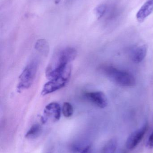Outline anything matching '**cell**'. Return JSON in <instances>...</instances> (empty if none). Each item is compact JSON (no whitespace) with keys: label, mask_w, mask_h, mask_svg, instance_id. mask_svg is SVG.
<instances>
[{"label":"cell","mask_w":153,"mask_h":153,"mask_svg":"<svg viewBox=\"0 0 153 153\" xmlns=\"http://www.w3.org/2000/svg\"><path fill=\"white\" fill-rule=\"evenodd\" d=\"M148 48L146 45L139 46L133 50L131 54V58L133 62L140 63L145 59L147 53Z\"/></svg>","instance_id":"9"},{"label":"cell","mask_w":153,"mask_h":153,"mask_svg":"<svg viewBox=\"0 0 153 153\" xmlns=\"http://www.w3.org/2000/svg\"><path fill=\"white\" fill-rule=\"evenodd\" d=\"M37 70V64L33 62L25 67L19 77V81L17 86V91L21 92L28 89L33 83Z\"/></svg>","instance_id":"3"},{"label":"cell","mask_w":153,"mask_h":153,"mask_svg":"<svg viewBox=\"0 0 153 153\" xmlns=\"http://www.w3.org/2000/svg\"><path fill=\"white\" fill-rule=\"evenodd\" d=\"M45 153H53V152L52 150H48Z\"/></svg>","instance_id":"17"},{"label":"cell","mask_w":153,"mask_h":153,"mask_svg":"<svg viewBox=\"0 0 153 153\" xmlns=\"http://www.w3.org/2000/svg\"></svg>","instance_id":"19"},{"label":"cell","mask_w":153,"mask_h":153,"mask_svg":"<svg viewBox=\"0 0 153 153\" xmlns=\"http://www.w3.org/2000/svg\"><path fill=\"white\" fill-rule=\"evenodd\" d=\"M40 129L41 128L40 125L38 124L33 125L26 133L25 137L31 138L32 137L36 136L40 133Z\"/></svg>","instance_id":"13"},{"label":"cell","mask_w":153,"mask_h":153,"mask_svg":"<svg viewBox=\"0 0 153 153\" xmlns=\"http://www.w3.org/2000/svg\"><path fill=\"white\" fill-rule=\"evenodd\" d=\"M107 6L105 4H101L97 6L95 9V13L97 19H101L105 14Z\"/></svg>","instance_id":"14"},{"label":"cell","mask_w":153,"mask_h":153,"mask_svg":"<svg viewBox=\"0 0 153 153\" xmlns=\"http://www.w3.org/2000/svg\"><path fill=\"white\" fill-rule=\"evenodd\" d=\"M100 71L116 83L125 87H133L135 85L134 76L130 73L120 71L110 65H103L100 67Z\"/></svg>","instance_id":"2"},{"label":"cell","mask_w":153,"mask_h":153,"mask_svg":"<svg viewBox=\"0 0 153 153\" xmlns=\"http://www.w3.org/2000/svg\"><path fill=\"white\" fill-rule=\"evenodd\" d=\"M92 146L91 145L88 146L84 148L80 153H91Z\"/></svg>","instance_id":"16"},{"label":"cell","mask_w":153,"mask_h":153,"mask_svg":"<svg viewBox=\"0 0 153 153\" xmlns=\"http://www.w3.org/2000/svg\"><path fill=\"white\" fill-rule=\"evenodd\" d=\"M153 12V0H148L142 5L137 12L136 14L137 21L142 23Z\"/></svg>","instance_id":"7"},{"label":"cell","mask_w":153,"mask_h":153,"mask_svg":"<svg viewBox=\"0 0 153 153\" xmlns=\"http://www.w3.org/2000/svg\"><path fill=\"white\" fill-rule=\"evenodd\" d=\"M148 129V125L146 124L143 127L132 133L126 142L127 148L129 150L134 149L141 143Z\"/></svg>","instance_id":"5"},{"label":"cell","mask_w":153,"mask_h":153,"mask_svg":"<svg viewBox=\"0 0 153 153\" xmlns=\"http://www.w3.org/2000/svg\"><path fill=\"white\" fill-rule=\"evenodd\" d=\"M61 109L60 105L56 102H52L46 106L44 110V115L47 117L53 118L57 121L61 117Z\"/></svg>","instance_id":"8"},{"label":"cell","mask_w":153,"mask_h":153,"mask_svg":"<svg viewBox=\"0 0 153 153\" xmlns=\"http://www.w3.org/2000/svg\"><path fill=\"white\" fill-rule=\"evenodd\" d=\"M116 148V141L115 139H111L106 143L101 153H115Z\"/></svg>","instance_id":"11"},{"label":"cell","mask_w":153,"mask_h":153,"mask_svg":"<svg viewBox=\"0 0 153 153\" xmlns=\"http://www.w3.org/2000/svg\"><path fill=\"white\" fill-rule=\"evenodd\" d=\"M147 146L150 149H153V132L151 134L149 139H148Z\"/></svg>","instance_id":"15"},{"label":"cell","mask_w":153,"mask_h":153,"mask_svg":"<svg viewBox=\"0 0 153 153\" xmlns=\"http://www.w3.org/2000/svg\"><path fill=\"white\" fill-rule=\"evenodd\" d=\"M77 55L75 48L67 47L58 51L52 59L46 69V76L49 80L63 74L69 67L70 63Z\"/></svg>","instance_id":"1"},{"label":"cell","mask_w":153,"mask_h":153,"mask_svg":"<svg viewBox=\"0 0 153 153\" xmlns=\"http://www.w3.org/2000/svg\"><path fill=\"white\" fill-rule=\"evenodd\" d=\"M55 1V2L56 3H58V2H59V1H60V0H54Z\"/></svg>","instance_id":"18"},{"label":"cell","mask_w":153,"mask_h":153,"mask_svg":"<svg viewBox=\"0 0 153 153\" xmlns=\"http://www.w3.org/2000/svg\"><path fill=\"white\" fill-rule=\"evenodd\" d=\"M35 48L39 53L44 56H47L49 51V46L46 39H41L37 40Z\"/></svg>","instance_id":"10"},{"label":"cell","mask_w":153,"mask_h":153,"mask_svg":"<svg viewBox=\"0 0 153 153\" xmlns=\"http://www.w3.org/2000/svg\"><path fill=\"white\" fill-rule=\"evenodd\" d=\"M71 74V67L63 74L49 80L43 86L41 91L42 95L52 93L65 86L70 79Z\"/></svg>","instance_id":"4"},{"label":"cell","mask_w":153,"mask_h":153,"mask_svg":"<svg viewBox=\"0 0 153 153\" xmlns=\"http://www.w3.org/2000/svg\"><path fill=\"white\" fill-rule=\"evenodd\" d=\"M84 97L99 108H103L107 106V99L102 92H89L84 94Z\"/></svg>","instance_id":"6"},{"label":"cell","mask_w":153,"mask_h":153,"mask_svg":"<svg viewBox=\"0 0 153 153\" xmlns=\"http://www.w3.org/2000/svg\"><path fill=\"white\" fill-rule=\"evenodd\" d=\"M73 108L71 103L65 102L63 104L62 108V112L64 117L69 118L72 117L73 114Z\"/></svg>","instance_id":"12"}]
</instances>
